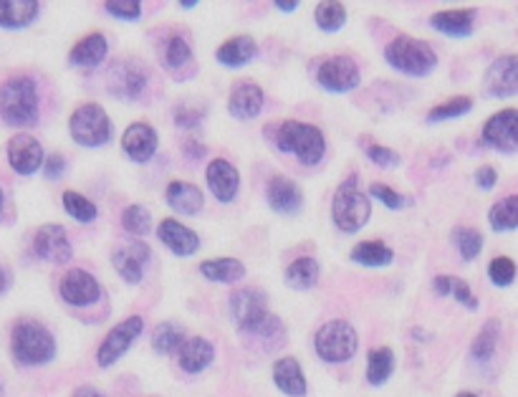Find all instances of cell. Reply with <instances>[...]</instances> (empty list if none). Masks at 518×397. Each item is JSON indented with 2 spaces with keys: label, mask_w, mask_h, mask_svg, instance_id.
Segmentation results:
<instances>
[{
  "label": "cell",
  "mask_w": 518,
  "mask_h": 397,
  "mask_svg": "<svg viewBox=\"0 0 518 397\" xmlns=\"http://www.w3.org/2000/svg\"><path fill=\"white\" fill-rule=\"evenodd\" d=\"M38 87L30 76H13L0 87V117L11 127H30L38 119Z\"/></svg>",
  "instance_id": "6da1fadb"
},
{
  "label": "cell",
  "mask_w": 518,
  "mask_h": 397,
  "mask_svg": "<svg viewBox=\"0 0 518 397\" xmlns=\"http://www.w3.org/2000/svg\"><path fill=\"white\" fill-rule=\"evenodd\" d=\"M276 148L294 155V157H298V162L311 167V165H319L324 160L326 139L319 127L288 119L276 127Z\"/></svg>",
  "instance_id": "7a4b0ae2"
},
{
  "label": "cell",
  "mask_w": 518,
  "mask_h": 397,
  "mask_svg": "<svg viewBox=\"0 0 518 397\" xmlns=\"http://www.w3.org/2000/svg\"><path fill=\"white\" fill-rule=\"evenodd\" d=\"M230 317L238 329L248 334H271V329H281V322L268 314V299L261 289H240L230 296Z\"/></svg>",
  "instance_id": "3957f363"
},
{
  "label": "cell",
  "mask_w": 518,
  "mask_h": 397,
  "mask_svg": "<svg viewBox=\"0 0 518 397\" xmlns=\"http://www.w3.org/2000/svg\"><path fill=\"white\" fill-rule=\"evenodd\" d=\"M372 215V203L364 192L359 190V180L356 175H349L339 185V190L334 195L331 203V218L334 225L341 233H356L359 228H364Z\"/></svg>",
  "instance_id": "277c9868"
},
{
  "label": "cell",
  "mask_w": 518,
  "mask_h": 397,
  "mask_svg": "<svg viewBox=\"0 0 518 397\" xmlns=\"http://www.w3.org/2000/svg\"><path fill=\"white\" fill-rule=\"evenodd\" d=\"M385 59L392 69L407 76H428L438 66V54L425 41H417L413 36H397L385 48Z\"/></svg>",
  "instance_id": "5b68a950"
},
{
  "label": "cell",
  "mask_w": 518,
  "mask_h": 397,
  "mask_svg": "<svg viewBox=\"0 0 518 397\" xmlns=\"http://www.w3.org/2000/svg\"><path fill=\"white\" fill-rule=\"evenodd\" d=\"M11 350H13V357L21 365H29V367L46 365L56 354V339L51 337V332L46 329L44 324L21 322L13 329Z\"/></svg>",
  "instance_id": "8992f818"
},
{
  "label": "cell",
  "mask_w": 518,
  "mask_h": 397,
  "mask_svg": "<svg viewBox=\"0 0 518 397\" xmlns=\"http://www.w3.org/2000/svg\"><path fill=\"white\" fill-rule=\"evenodd\" d=\"M356 344H359V337H356L355 326L344 319H334V322H326L316 337H313V350L316 354L324 359V362H347L352 359L356 352Z\"/></svg>",
  "instance_id": "52a82bcc"
},
{
  "label": "cell",
  "mask_w": 518,
  "mask_h": 397,
  "mask_svg": "<svg viewBox=\"0 0 518 397\" xmlns=\"http://www.w3.org/2000/svg\"><path fill=\"white\" fill-rule=\"evenodd\" d=\"M69 132L81 148H104L112 139V122L99 104H84L69 119Z\"/></svg>",
  "instance_id": "ba28073f"
},
{
  "label": "cell",
  "mask_w": 518,
  "mask_h": 397,
  "mask_svg": "<svg viewBox=\"0 0 518 397\" xmlns=\"http://www.w3.org/2000/svg\"><path fill=\"white\" fill-rule=\"evenodd\" d=\"M359 79H362L359 66L349 56H329V59L319 63V72H316L319 87L331 91V94L352 91V89L359 87Z\"/></svg>",
  "instance_id": "9c48e42d"
},
{
  "label": "cell",
  "mask_w": 518,
  "mask_h": 397,
  "mask_svg": "<svg viewBox=\"0 0 518 397\" xmlns=\"http://www.w3.org/2000/svg\"><path fill=\"white\" fill-rule=\"evenodd\" d=\"M142 326H145L142 317H130V319H124L121 324H117V326L106 334V339L102 342V347H99V352H96L99 367H112L119 357L132 347L134 339L142 334Z\"/></svg>",
  "instance_id": "30bf717a"
},
{
  "label": "cell",
  "mask_w": 518,
  "mask_h": 397,
  "mask_svg": "<svg viewBox=\"0 0 518 397\" xmlns=\"http://www.w3.org/2000/svg\"><path fill=\"white\" fill-rule=\"evenodd\" d=\"M33 250H36L38 258L56 266L69 264L71 256H74V249H71V241L66 236V231L61 225H54V223L38 228V233L33 238Z\"/></svg>",
  "instance_id": "8fae6325"
},
{
  "label": "cell",
  "mask_w": 518,
  "mask_h": 397,
  "mask_svg": "<svg viewBox=\"0 0 518 397\" xmlns=\"http://www.w3.org/2000/svg\"><path fill=\"white\" fill-rule=\"evenodd\" d=\"M59 294L66 304L71 307H91L99 301L102 296V286L99 281L91 276L89 271H81V268H74L69 271L59 283Z\"/></svg>",
  "instance_id": "7c38bea8"
},
{
  "label": "cell",
  "mask_w": 518,
  "mask_h": 397,
  "mask_svg": "<svg viewBox=\"0 0 518 397\" xmlns=\"http://www.w3.org/2000/svg\"><path fill=\"white\" fill-rule=\"evenodd\" d=\"M483 145L498 152H516L518 148V114L516 109H504L483 124Z\"/></svg>",
  "instance_id": "4fadbf2b"
},
{
  "label": "cell",
  "mask_w": 518,
  "mask_h": 397,
  "mask_svg": "<svg viewBox=\"0 0 518 397\" xmlns=\"http://www.w3.org/2000/svg\"><path fill=\"white\" fill-rule=\"evenodd\" d=\"M44 148L30 134H15L8 142V162L18 175H33L44 167Z\"/></svg>",
  "instance_id": "5bb4252c"
},
{
  "label": "cell",
  "mask_w": 518,
  "mask_h": 397,
  "mask_svg": "<svg viewBox=\"0 0 518 397\" xmlns=\"http://www.w3.org/2000/svg\"><path fill=\"white\" fill-rule=\"evenodd\" d=\"M112 264L117 268L119 276L134 286V283H139V281L145 279V268H147L149 264V246L147 243H142V241L127 243V246H121L119 250H114Z\"/></svg>",
  "instance_id": "9a60e30c"
},
{
  "label": "cell",
  "mask_w": 518,
  "mask_h": 397,
  "mask_svg": "<svg viewBox=\"0 0 518 397\" xmlns=\"http://www.w3.org/2000/svg\"><path fill=\"white\" fill-rule=\"evenodd\" d=\"M157 132L149 127L147 122H134L127 127V132L121 137V149L127 152V157L132 162H149L157 152Z\"/></svg>",
  "instance_id": "2e32d148"
},
{
  "label": "cell",
  "mask_w": 518,
  "mask_h": 397,
  "mask_svg": "<svg viewBox=\"0 0 518 397\" xmlns=\"http://www.w3.org/2000/svg\"><path fill=\"white\" fill-rule=\"evenodd\" d=\"M207 188L213 190V195L221 200V203H233L240 190V175L238 170L228 160H213L205 170Z\"/></svg>",
  "instance_id": "e0dca14e"
},
{
  "label": "cell",
  "mask_w": 518,
  "mask_h": 397,
  "mask_svg": "<svg viewBox=\"0 0 518 397\" xmlns=\"http://www.w3.org/2000/svg\"><path fill=\"white\" fill-rule=\"evenodd\" d=\"M266 198L268 206L273 207L276 213H283V215H291L304 206V195L298 190L297 182L283 175H273L268 180Z\"/></svg>",
  "instance_id": "ac0fdd59"
},
{
  "label": "cell",
  "mask_w": 518,
  "mask_h": 397,
  "mask_svg": "<svg viewBox=\"0 0 518 397\" xmlns=\"http://www.w3.org/2000/svg\"><path fill=\"white\" fill-rule=\"evenodd\" d=\"M263 102H266L263 89L258 87V84H253V81H240L230 91L228 109H230V114L236 119H253L261 114Z\"/></svg>",
  "instance_id": "d6986e66"
},
{
  "label": "cell",
  "mask_w": 518,
  "mask_h": 397,
  "mask_svg": "<svg viewBox=\"0 0 518 397\" xmlns=\"http://www.w3.org/2000/svg\"><path fill=\"white\" fill-rule=\"evenodd\" d=\"M486 89L493 97H514L518 89V61L516 56H501L493 61L486 74Z\"/></svg>",
  "instance_id": "ffe728a7"
},
{
  "label": "cell",
  "mask_w": 518,
  "mask_h": 397,
  "mask_svg": "<svg viewBox=\"0 0 518 397\" xmlns=\"http://www.w3.org/2000/svg\"><path fill=\"white\" fill-rule=\"evenodd\" d=\"M157 236L175 256H193L195 250L200 249V238L195 236L188 225H182L175 218H164L157 225Z\"/></svg>",
  "instance_id": "44dd1931"
},
{
  "label": "cell",
  "mask_w": 518,
  "mask_h": 397,
  "mask_svg": "<svg viewBox=\"0 0 518 397\" xmlns=\"http://www.w3.org/2000/svg\"><path fill=\"white\" fill-rule=\"evenodd\" d=\"M430 26L445 33V36H453V38H463V36H471L475 26V11L473 8H455V11H440V13L430 15Z\"/></svg>",
  "instance_id": "7402d4cb"
},
{
  "label": "cell",
  "mask_w": 518,
  "mask_h": 397,
  "mask_svg": "<svg viewBox=\"0 0 518 397\" xmlns=\"http://www.w3.org/2000/svg\"><path fill=\"white\" fill-rule=\"evenodd\" d=\"M167 203L182 215H197L205 206V198H203V190L193 182L175 180V182L167 185Z\"/></svg>",
  "instance_id": "603a6c76"
},
{
  "label": "cell",
  "mask_w": 518,
  "mask_h": 397,
  "mask_svg": "<svg viewBox=\"0 0 518 397\" xmlns=\"http://www.w3.org/2000/svg\"><path fill=\"white\" fill-rule=\"evenodd\" d=\"M106 54H109V44H106L104 33H89L71 48L69 61L74 66H81V69H94L106 59Z\"/></svg>",
  "instance_id": "cb8c5ba5"
},
{
  "label": "cell",
  "mask_w": 518,
  "mask_h": 397,
  "mask_svg": "<svg viewBox=\"0 0 518 397\" xmlns=\"http://www.w3.org/2000/svg\"><path fill=\"white\" fill-rule=\"evenodd\" d=\"M273 383L279 384V390L291 397H304L306 395V377L301 372L294 357H283L273 365Z\"/></svg>",
  "instance_id": "d4e9b609"
},
{
  "label": "cell",
  "mask_w": 518,
  "mask_h": 397,
  "mask_svg": "<svg viewBox=\"0 0 518 397\" xmlns=\"http://www.w3.org/2000/svg\"><path fill=\"white\" fill-rule=\"evenodd\" d=\"M38 3L36 0H0V26L3 29H26L38 15Z\"/></svg>",
  "instance_id": "484cf974"
},
{
  "label": "cell",
  "mask_w": 518,
  "mask_h": 397,
  "mask_svg": "<svg viewBox=\"0 0 518 397\" xmlns=\"http://www.w3.org/2000/svg\"><path fill=\"white\" fill-rule=\"evenodd\" d=\"M213 357H215V347L203 337H193L180 344V367L190 375L203 372L213 362Z\"/></svg>",
  "instance_id": "4316f807"
},
{
  "label": "cell",
  "mask_w": 518,
  "mask_h": 397,
  "mask_svg": "<svg viewBox=\"0 0 518 397\" xmlns=\"http://www.w3.org/2000/svg\"><path fill=\"white\" fill-rule=\"evenodd\" d=\"M255 41H253L251 36H236V38H230V41H225V44L218 48V54H215V59L222 66H228V69H238V66H246L248 61H253L255 56Z\"/></svg>",
  "instance_id": "83f0119b"
},
{
  "label": "cell",
  "mask_w": 518,
  "mask_h": 397,
  "mask_svg": "<svg viewBox=\"0 0 518 397\" xmlns=\"http://www.w3.org/2000/svg\"><path fill=\"white\" fill-rule=\"evenodd\" d=\"M319 276H322V266L316 258H298L294 264L286 268V283L297 291H309L319 283Z\"/></svg>",
  "instance_id": "f1b7e54d"
},
{
  "label": "cell",
  "mask_w": 518,
  "mask_h": 397,
  "mask_svg": "<svg viewBox=\"0 0 518 397\" xmlns=\"http://www.w3.org/2000/svg\"><path fill=\"white\" fill-rule=\"evenodd\" d=\"M200 274L218 283H236L246 276V266L238 258H210L200 264Z\"/></svg>",
  "instance_id": "f546056e"
},
{
  "label": "cell",
  "mask_w": 518,
  "mask_h": 397,
  "mask_svg": "<svg viewBox=\"0 0 518 397\" xmlns=\"http://www.w3.org/2000/svg\"><path fill=\"white\" fill-rule=\"evenodd\" d=\"M392 258H395V253L382 241H362L359 246L352 249V261L359 266H370V268L389 266Z\"/></svg>",
  "instance_id": "4dcf8cb0"
},
{
  "label": "cell",
  "mask_w": 518,
  "mask_h": 397,
  "mask_svg": "<svg viewBox=\"0 0 518 397\" xmlns=\"http://www.w3.org/2000/svg\"><path fill=\"white\" fill-rule=\"evenodd\" d=\"M112 81H114V94L119 97H139L142 94V89H145V74H142V69H137V66H127V63H119L114 66V72H112Z\"/></svg>",
  "instance_id": "1f68e13d"
},
{
  "label": "cell",
  "mask_w": 518,
  "mask_h": 397,
  "mask_svg": "<svg viewBox=\"0 0 518 397\" xmlns=\"http://www.w3.org/2000/svg\"><path fill=\"white\" fill-rule=\"evenodd\" d=\"M493 231L498 233H508V231H516L518 225V198L516 195H508L501 203H496L489 215Z\"/></svg>",
  "instance_id": "d6a6232c"
},
{
  "label": "cell",
  "mask_w": 518,
  "mask_h": 397,
  "mask_svg": "<svg viewBox=\"0 0 518 397\" xmlns=\"http://www.w3.org/2000/svg\"><path fill=\"white\" fill-rule=\"evenodd\" d=\"M392 369H395V354H392V350H387V347L372 350L370 362H367V380H370V384H374V387L385 384L389 380V375H392Z\"/></svg>",
  "instance_id": "836d02e7"
},
{
  "label": "cell",
  "mask_w": 518,
  "mask_h": 397,
  "mask_svg": "<svg viewBox=\"0 0 518 397\" xmlns=\"http://www.w3.org/2000/svg\"><path fill=\"white\" fill-rule=\"evenodd\" d=\"M313 21H316V26L326 33H334V30L344 29V23H347V8L341 5V3H331V0H326V3H319L316 8H313Z\"/></svg>",
  "instance_id": "e575fe53"
},
{
  "label": "cell",
  "mask_w": 518,
  "mask_h": 397,
  "mask_svg": "<svg viewBox=\"0 0 518 397\" xmlns=\"http://www.w3.org/2000/svg\"><path fill=\"white\" fill-rule=\"evenodd\" d=\"M63 210L79 223L96 221V215H99V210H96V206L91 203L89 198H84V195H79L74 190L63 192Z\"/></svg>",
  "instance_id": "d590c367"
},
{
  "label": "cell",
  "mask_w": 518,
  "mask_h": 397,
  "mask_svg": "<svg viewBox=\"0 0 518 397\" xmlns=\"http://www.w3.org/2000/svg\"><path fill=\"white\" fill-rule=\"evenodd\" d=\"M501 337V322L498 319H489L486 326L480 329V334L473 342V357L475 359H490L496 352V344Z\"/></svg>",
  "instance_id": "8d00e7d4"
},
{
  "label": "cell",
  "mask_w": 518,
  "mask_h": 397,
  "mask_svg": "<svg viewBox=\"0 0 518 397\" xmlns=\"http://www.w3.org/2000/svg\"><path fill=\"white\" fill-rule=\"evenodd\" d=\"M473 109V99L471 97H453L447 102L432 106L428 114V122H445V119L465 117Z\"/></svg>",
  "instance_id": "74e56055"
},
{
  "label": "cell",
  "mask_w": 518,
  "mask_h": 397,
  "mask_svg": "<svg viewBox=\"0 0 518 397\" xmlns=\"http://www.w3.org/2000/svg\"><path fill=\"white\" fill-rule=\"evenodd\" d=\"M180 344H182V329H180L178 324H172V322L157 324L155 337H152V347H155L157 352L160 354L175 352Z\"/></svg>",
  "instance_id": "f35d334b"
},
{
  "label": "cell",
  "mask_w": 518,
  "mask_h": 397,
  "mask_svg": "<svg viewBox=\"0 0 518 397\" xmlns=\"http://www.w3.org/2000/svg\"><path fill=\"white\" fill-rule=\"evenodd\" d=\"M121 225H124L127 233L142 238L152 231V215H149V210L145 206H130L121 215Z\"/></svg>",
  "instance_id": "ab89813d"
},
{
  "label": "cell",
  "mask_w": 518,
  "mask_h": 397,
  "mask_svg": "<svg viewBox=\"0 0 518 397\" xmlns=\"http://www.w3.org/2000/svg\"><path fill=\"white\" fill-rule=\"evenodd\" d=\"M453 243L460 250V256L465 261H473L475 256L483 250V236L473 231V228H455L453 231Z\"/></svg>",
  "instance_id": "60d3db41"
},
{
  "label": "cell",
  "mask_w": 518,
  "mask_h": 397,
  "mask_svg": "<svg viewBox=\"0 0 518 397\" xmlns=\"http://www.w3.org/2000/svg\"><path fill=\"white\" fill-rule=\"evenodd\" d=\"M164 61L170 69H185L193 63V48L188 46V41L182 36H172L167 41V48H164Z\"/></svg>",
  "instance_id": "b9f144b4"
},
{
  "label": "cell",
  "mask_w": 518,
  "mask_h": 397,
  "mask_svg": "<svg viewBox=\"0 0 518 397\" xmlns=\"http://www.w3.org/2000/svg\"><path fill=\"white\" fill-rule=\"evenodd\" d=\"M489 276L498 289H505V286H511L514 279H516V264L508 256H498V258L490 261Z\"/></svg>",
  "instance_id": "7bdbcfd3"
},
{
  "label": "cell",
  "mask_w": 518,
  "mask_h": 397,
  "mask_svg": "<svg viewBox=\"0 0 518 397\" xmlns=\"http://www.w3.org/2000/svg\"><path fill=\"white\" fill-rule=\"evenodd\" d=\"M104 8H106V13L121 18V21H137L142 15V3L139 0H109Z\"/></svg>",
  "instance_id": "ee69618b"
},
{
  "label": "cell",
  "mask_w": 518,
  "mask_h": 397,
  "mask_svg": "<svg viewBox=\"0 0 518 397\" xmlns=\"http://www.w3.org/2000/svg\"><path fill=\"white\" fill-rule=\"evenodd\" d=\"M367 157H370L374 165H380V167H400L402 157L395 152V149L382 148V145H367Z\"/></svg>",
  "instance_id": "f6af8a7d"
},
{
  "label": "cell",
  "mask_w": 518,
  "mask_h": 397,
  "mask_svg": "<svg viewBox=\"0 0 518 397\" xmlns=\"http://www.w3.org/2000/svg\"><path fill=\"white\" fill-rule=\"evenodd\" d=\"M372 198H377L387 210H400L405 206V198H402L400 192L392 190V188H387V185H380V182H374L370 188Z\"/></svg>",
  "instance_id": "bcb514c9"
},
{
  "label": "cell",
  "mask_w": 518,
  "mask_h": 397,
  "mask_svg": "<svg viewBox=\"0 0 518 397\" xmlns=\"http://www.w3.org/2000/svg\"><path fill=\"white\" fill-rule=\"evenodd\" d=\"M450 294L458 299L460 304L465 307V309L475 311L480 304H478V299L473 296V291H471V286H468V281L463 279H453V286H450Z\"/></svg>",
  "instance_id": "7dc6e473"
},
{
  "label": "cell",
  "mask_w": 518,
  "mask_h": 397,
  "mask_svg": "<svg viewBox=\"0 0 518 397\" xmlns=\"http://www.w3.org/2000/svg\"><path fill=\"white\" fill-rule=\"evenodd\" d=\"M203 112H197V109H188V106H178L175 109V122H178L180 127H185V130H195L200 122H203Z\"/></svg>",
  "instance_id": "c3c4849f"
},
{
  "label": "cell",
  "mask_w": 518,
  "mask_h": 397,
  "mask_svg": "<svg viewBox=\"0 0 518 397\" xmlns=\"http://www.w3.org/2000/svg\"><path fill=\"white\" fill-rule=\"evenodd\" d=\"M475 182H478L480 190H493L496 182H498V173H496L490 165H483V167L475 170Z\"/></svg>",
  "instance_id": "681fc988"
},
{
  "label": "cell",
  "mask_w": 518,
  "mask_h": 397,
  "mask_svg": "<svg viewBox=\"0 0 518 397\" xmlns=\"http://www.w3.org/2000/svg\"><path fill=\"white\" fill-rule=\"evenodd\" d=\"M44 165H46V177L48 180H56V177H61L63 175V170H66V160H63V155H51L48 160H44Z\"/></svg>",
  "instance_id": "f907efd6"
},
{
  "label": "cell",
  "mask_w": 518,
  "mask_h": 397,
  "mask_svg": "<svg viewBox=\"0 0 518 397\" xmlns=\"http://www.w3.org/2000/svg\"><path fill=\"white\" fill-rule=\"evenodd\" d=\"M450 286H453V276H438L432 281V289L438 296H447L450 294Z\"/></svg>",
  "instance_id": "816d5d0a"
},
{
  "label": "cell",
  "mask_w": 518,
  "mask_h": 397,
  "mask_svg": "<svg viewBox=\"0 0 518 397\" xmlns=\"http://www.w3.org/2000/svg\"><path fill=\"white\" fill-rule=\"evenodd\" d=\"M185 148H188V149H185V155H188L190 160H200V157L205 155V148H203V145H195V142H188Z\"/></svg>",
  "instance_id": "f5cc1de1"
},
{
  "label": "cell",
  "mask_w": 518,
  "mask_h": 397,
  "mask_svg": "<svg viewBox=\"0 0 518 397\" xmlns=\"http://www.w3.org/2000/svg\"><path fill=\"white\" fill-rule=\"evenodd\" d=\"M273 5H276V8H281V11H286V13H291V11H297L298 8L297 0H276Z\"/></svg>",
  "instance_id": "db71d44e"
},
{
  "label": "cell",
  "mask_w": 518,
  "mask_h": 397,
  "mask_svg": "<svg viewBox=\"0 0 518 397\" xmlns=\"http://www.w3.org/2000/svg\"><path fill=\"white\" fill-rule=\"evenodd\" d=\"M74 397H104L99 390H94V387H79L74 393Z\"/></svg>",
  "instance_id": "11a10c76"
},
{
  "label": "cell",
  "mask_w": 518,
  "mask_h": 397,
  "mask_svg": "<svg viewBox=\"0 0 518 397\" xmlns=\"http://www.w3.org/2000/svg\"><path fill=\"white\" fill-rule=\"evenodd\" d=\"M195 5H197V0H182V3H180V8H185V11H190Z\"/></svg>",
  "instance_id": "9f6ffc18"
},
{
  "label": "cell",
  "mask_w": 518,
  "mask_h": 397,
  "mask_svg": "<svg viewBox=\"0 0 518 397\" xmlns=\"http://www.w3.org/2000/svg\"><path fill=\"white\" fill-rule=\"evenodd\" d=\"M5 286H8V279H5V274L0 271V294L5 291Z\"/></svg>",
  "instance_id": "6f0895ef"
},
{
  "label": "cell",
  "mask_w": 518,
  "mask_h": 397,
  "mask_svg": "<svg viewBox=\"0 0 518 397\" xmlns=\"http://www.w3.org/2000/svg\"><path fill=\"white\" fill-rule=\"evenodd\" d=\"M458 397H478V395H473V393H460Z\"/></svg>",
  "instance_id": "680465c9"
},
{
  "label": "cell",
  "mask_w": 518,
  "mask_h": 397,
  "mask_svg": "<svg viewBox=\"0 0 518 397\" xmlns=\"http://www.w3.org/2000/svg\"><path fill=\"white\" fill-rule=\"evenodd\" d=\"M0 210H3V190H0Z\"/></svg>",
  "instance_id": "91938a15"
}]
</instances>
